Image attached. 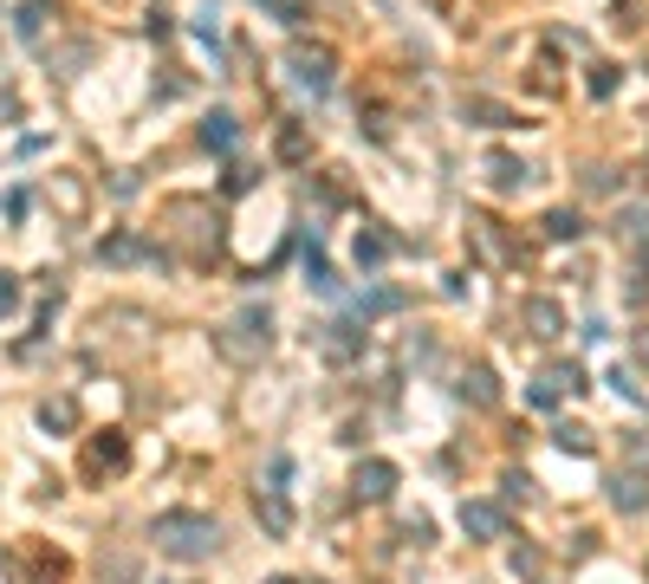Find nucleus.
<instances>
[{"instance_id":"1","label":"nucleus","mask_w":649,"mask_h":584,"mask_svg":"<svg viewBox=\"0 0 649 584\" xmlns=\"http://www.w3.org/2000/svg\"><path fill=\"white\" fill-rule=\"evenodd\" d=\"M150 540H156V553H169V559L195 566V559H208V553L221 546V527H215L208 514H156Z\"/></svg>"},{"instance_id":"2","label":"nucleus","mask_w":649,"mask_h":584,"mask_svg":"<svg viewBox=\"0 0 649 584\" xmlns=\"http://www.w3.org/2000/svg\"><path fill=\"white\" fill-rule=\"evenodd\" d=\"M221 358L228 364H260L267 351H273V319H267V306H247V312H234L228 325H221Z\"/></svg>"},{"instance_id":"3","label":"nucleus","mask_w":649,"mask_h":584,"mask_svg":"<svg viewBox=\"0 0 649 584\" xmlns=\"http://www.w3.org/2000/svg\"><path fill=\"white\" fill-rule=\"evenodd\" d=\"M286 65H293V78L312 91V98H325L332 91V72H338V59H332V46H306V39H293V52H286Z\"/></svg>"},{"instance_id":"4","label":"nucleus","mask_w":649,"mask_h":584,"mask_svg":"<svg viewBox=\"0 0 649 584\" xmlns=\"http://www.w3.org/2000/svg\"><path fill=\"white\" fill-rule=\"evenodd\" d=\"M520 325H527V338L553 345V338L566 332V306H559V299H546V293H533V299L520 306Z\"/></svg>"},{"instance_id":"5","label":"nucleus","mask_w":649,"mask_h":584,"mask_svg":"<svg viewBox=\"0 0 649 584\" xmlns=\"http://www.w3.org/2000/svg\"><path fill=\"white\" fill-rule=\"evenodd\" d=\"M462 533L494 546V540H507V514H501L494 501H462Z\"/></svg>"},{"instance_id":"6","label":"nucleus","mask_w":649,"mask_h":584,"mask_svg":"<svg viewBox=\"0 0 649 584\" xmlns=\"http://www.w3.org/2000/svg\"><path fill=\"white\" fill-rule=\"evenodd\" d=\"M566 390H585V371H579V364H546V371H540V384H533V403H540V410H553Z\"/></svg>"},{"instance_id":"7","label":"nucleus","mask_w":649,"mask_h":584,"mask_svg":"<svg viewBox=\"0 0 649 584\" xmlns=\"http://www.w3.org/2000/svg\"><path fill=\"white\" fill-rule=\"evenodd\" d=\"M124 462H130V449H124V436H117V429L91 436V449H85V475H117Z\"/></svg>"},{"instance_id":"8","label":"nucleus","mask_w":649,"mask_h":584,"mask_svg":"<svg viewBox=\"0 0 649 584\" xmlns=\"http://www.w3.org/2000/svg\"><path fill=\"white\" fill-rule=\"evenodd\" d=\"M390 488H397V468H390V462H358V475H351V494H358V501H390Z\"/></svg>"},{"instance_id":"9","label":"nucleus","mask_w":649,"mask_h":584,"mask_svg":"<svg viewBox=\"0 0 649 584\" xmlns=\"http://www.w3.org/2000/svg\"><path fill=\"white\" fill-rule=\"evenodd\" d=\"M611 507H618V514H644V507H649V475L624 468V475L611 481Z\"/></svg>"},{"instance_id":"10","label":"nucleus","mask_w":649,"mask_h":584,"mask_svg":"<svg viewBox=\"0 0 649 584\" xmlns=\"http://www.w3.org/2000/svg\"><path fill=\"white\" fill-rule=\"evenodd\" d=\"M481 169H488V182H494L501 195H514V189H527V176H533V169H527L520 156H507V150H494V156H488Z\"/></svg>"},{"instance_id":"11","label":"nucleus","mask_w":649,"mask_h":584,"mask_svg":"<svg viewBox=\"0 0 649 584\" xmlns=\"http://www.w3.org/2000/svg\"><path fill=\"white\" fill-rule=\"evenodd\" d=\"M254 507H260V527H267L273 540H286V533H293V507H286L280 481H273V488H260V501H254Z\"/></svg>"},{"instance_id":"12","label":"nucleus","mask_w":649,"mask_h":584,"mask_svg":"<svg viewBox=\"0 0 649 584\" xmlns=\"http://www.w3.org/2000/svg\"><path fill=\"white\" fill-rule=\"evenodd\" d=\"M462 397H468L475 410H494V403H501V384H494V371H488V364H468V371H462Z\"/></svg>"},{"instance_id":"13","label":"nucleus","mask_w":649,"mask_h":584,"mask_svg":"<svg viewBox=\"0 0 649 584\" xmlns=\"http://www.w3.org/2000/svg\"><path fill=\"white\" fill-rule=\"evenodd\" d=\"M98 260H117V267H124V260H156V267H163V254L143 247L137 234H111V241H98Z\"/></svg>"},{"instance_id":"14","label":"nucleus","mask_w":649,"mask_h":584,"mask_svg":"<svg viewBox=\"0 0 649 584\" xmlns=\"http://www.w3.org/2000/svg\"><path fill=\"white\" fill-rule=\"evenodd\" d=\"M319 351H325L332 364H345V358H358V351H364V332H358V325H325Z\"/></svg>"},{"instance_id":"15","label":"nucleus","mask_w":649,"mask_h":584,"mask_svg":"<svg viewBox=\"0 0 649 584\" xmlns=\"http://www.w3.org/2000/svg\"><path fill=\"white\" fill-rule=\"evenodd\" d=\"M468 234L481 241V254H488V260H514V247L501 241V221H488V215H468Z\"/></svg>"},{"instance_id":"16","label":"nucleus","mask_w":649,"mask_h":584,"mask_svg":"<svg viewBox=\"0 0 649 584\" xmlns=\"http://www.w3.org/2000/svg\"><path fill=\"white\" fill-rule=\"evenodd\" d=\"M390 254H397V241H390L384 228H364V234H358V267H364V273H371V267H384Z\"/></svg>"},{"instance_id":"17","label":"nucleus","mask_w":649,"mask_h":584,"mask_svg":"<svg viewBox=\"0 0 649 584\" xmlns=\"http://www.w3.org/2000/svg\"><path fill=\"white\" fill-rule=\"evenodd\" d=\"M234 137H241V130H234V117H228V111H215V117L202 124V143H208V150H234Z\"/></svg>"},{"instance_id":"18","label":"nucleus","mask_w":649,"mask_h":584,"mask_svg":"<svg viewBox=\"0 0 649 584\" xmlns=\"http://www.w3.org/2000/svg\"><path fill=\"white\" fill-rule=\"evenodd\" d=\"M553 442H559V449H566V455H592V449H598V442H592V429H585V423H559V429H553Z\"/></svg>"},{"instance_id":"19","label":"nucleus","mask_w":649,"mask_h":584,"mask_svg":"<svg viewBox=\"0 0 649 584\" xmlns=\"http://www.w3.org/2000/svg\"><path fill=\"white\" fill-rule=\"evenodd\" d=\"M462 111H468V117H481L488 130H507V124H514V111H507V104H488V98H468Z\"/></svg>"},{"instance_id":"20","label":"nucleus","mask_w":649,"mask_h":584,"mask_svg":"<svg viewBox=\"0 0 649 584\" xmlns=\"http://www.w3.org/2000/svg\"><path fill=\"white\" fill-rule=\"evenodd\" d=\"M579 234H585V221H579L572 208H553V215H546V241H579Z\"/></svg>"},{"instance_id":"21","label":"nucleus","mask_w":649,"mask_h":584,"mask_svg":"<svg viewBox=\"0 0 649 584\" xmlns=\"http://www.w3.org/2000/svg\"><path fill=\"white\" fill-rule=\"evenodd\" d=\"M624 468L649 475V429H624Z\"/></svg>"},{"instance_id":"22","label":"nucleus","mask_w":649,"mask_h":584,"mask_svg":"<svg viewBox=\"0 0 649 584\" xmlns=\"http://www.w3.org/2000/svg\"><path fill=\"white\" fill-rule=\"evenodd\" d=\"M306 156H312L306 130H299V124H286V130H280V163H306Z\"/></svg>"},{"instance_id":"23","label":"nucleus","mask_w":649,"mask_h":584,"mask_svg":"<svg viewBox=\"0 0 649 584\" xmlns=\"http://www.w3.org/2000/svg\"><path fill=\"white\" fill-rule=\"evenodd\" d=\"M39 423H46V429H72V423H78V403H72V397H59V403H39Z\"/></svg>"},{"instance_id":"24","label":"nucleus","mask_w":649,"mask_h":584,"mask_svg":"<svg viewBox=\"0 0 649 584\" xmlns=\"http://www.w3.org/2000/svg\"><path fill=\"white\" fill-rule=\"evenodd\" d=\"M618 91V65H592V98H611Z\"/></svg>"},{"instance_id":"25","label":"nucleus","mask_w":649,"mask_h":584,"mask_svg":"<svg viewBox=\"0 0 649 584\" xmlns=\"http://www.w3.org/2000/svg\"><path fill=\"white\" fill-rule=\"evenodd\" d=\"M267 13L286 20V26H299V20H306V0H267Z\"/></svg>"},{"instance_id":"26","label":"nucleus","mask_w":649,"mask_h":584,"mask_svg":"<svg viewBox=\"0 0 649 584\" xmlns=\"http://www.w3.org/2000/svg\"><path fill=\"white\" fill-rule=\"evenodd\" d=\"M39 20H46V7H39V0H33V7H20V33H26V39H39Z\"/></svg>"},{"instance_id":"27","label":"nucleus","mask_w":649,"mask_h":584,"mask_svg":"<svg viewBox=\"0 0 649 584\" xmlns=\"http://www.w3.org/2000/svg\"><path fill=\"white\" fill-rule=\"evenodd\" d=\"M501 488H507V501H527V488H533V481H527L520 468H507V475H501Z\"/></svg>"},{"instance_id":"28","label":"nucleus","mask_w":649,"mask_h":584,"mask_svg":"<svg viewBox=\"0 0 649 584\" xmlns=\"http://www.w3.org/2000/svg\"><path fill=\"white\" fill-rule=\"evenodd\" d=\"M13 306H20V280H13V273H0V319H7Z\"/></svg>"},{"instance_id":"29","label":"nucleus","mask_w":649,"mask_h":584,"mask_svg":"<svg viewBox=\"0 0 649 584\" xmlns=\"http://www.w3.org/2000/svg\"><path fill=\"white\" fill-rule=\"evenodd\" d=\"M611 384H618V397H644V384H637V377H631V371H624V364H618V371H611Z\"/></svg>"},{"instance_id":"30","label":"nucleus","mask_w":649,"mask_h":584,"mask_svg":"<svg viewBox=\"0 0 649 584\" xmlns=\"http://www.w3.org/2000/svg\"><path fill=\"white\" fill-rule=\"evenodd\" d=\"M631 351H637V364L649 371V325H637V332H631Z\"/></svg>"},{"instance_id":"31","label":"nucleus","mask_w":649,"mask_h":584,"mask_svg":"<svg viewBox=\"0 0 649 584\" xmlns=\"http://www.w3.org/2000/svg\"><path fill=\"white\" fill-rule=\"evenodd\" d=\"M644 260H649V234H644Z\"/></svg>"},{"instance_id":"32","label":"nucleus","mask_w":649,"mask_h":584,"mask_svg":"<svg viewBox=\"0 0 649 584\" xmlns=\"http://www.w3.org/2000/svg\"><path fill=\"white\" fill-rule=\"evenodd\" d=\"M273 584H293V579H273Z\"/></svg>"}]
</instances>
